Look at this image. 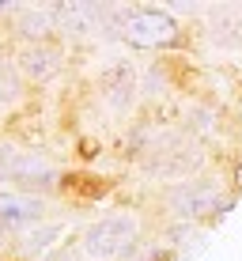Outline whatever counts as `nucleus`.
<instances>
[{"label":"nucleus","instance_id":"obj_7","mask_svg":"<svg viewBox=\"0 0 242 261\" xmlns=\"http://www.w3.org/2000/svg\"><path fill=\"white\" fill-rule=\"evenodd\" d=\"M212 42L223 49H238L242 46V8H216L208 19Z\"/></svg>","mask_w":242,"mask_h":261},{"label":"nucleus","instance_id":"obj_11","mask_svg":"<svg viewBox=\"0 0 242 261\" xmlns=\"http://www.w3.org/2000/svg\"><path fill=\"white\" fill-rule=\"evenodd\" d=\"M19 98V76L8 61H0V102H15Z\"/></svg>","mask_w":242,"mask_h":261},{"label":"nucleus","instance_id":"obj_8","mask_svg":"<svg viewBox=\"0 0 242 261\" xmlns=\"http://www.w3.org/2000/svg\"><path fill=\"white\" fill-rule=\"evenodd\" d=\"M19 68H23V76H31V80H49V76H57V68H61V53L49 49V46H31V49L19 53Z\"/></svg>","mask_w":242,"mask_h":261},{"label":"nucleus","instance_id":"obj_13","mask_svg":"<svg viewBox=\"0 0 242 261\" xmlns=\"http://www.w3.org/2000/svg\"><path fill=\"white\" fill-rule=\"evenodd\" d=\"M49 261H84V254H79V250H72V246H65V250H57Z\"/></svg>","mask_w":242,"mask_h":261},{"label":"nucleus","instance_id":"obj_5","mask_svg":"<svg viewBox=\"0 0 242 261\" xmlns=\"http://www.w3.org/2000/svg\"><path fill=\"white\" fill-rule=\"evenodd\" d=\"M42 201L31 193H4L0 197V227L4 231H19V227H31V223L42 220Z\"/></svg>","mask_w":242,"mask_h":261},{"label":"nucleus","instance_id":"obj_2","mask_svg":"<svg viewBox=\"0 0 242 261\" xmlns=\"http://www.w3.org/2000/svg\"><path fill=\"white\" fill-rule=\"evenodd\" d=\"M0 174L8 182H15L26 193H38V190H53L57 186V167L49 159H42L38 151H19V148H0Z\"/></svg>","mask_w":242,"mask_h":261},{"label":"nucleus","instance_id":"obj_14","mask_svg":"<svg viewBox=\"0 0 242 261\" xmlns=\"http://www.w3.org/2000/svg\"><path fill=\"white\" fill-rule=\"evenodd\" d=\"M0 242H4V227H0Z\"/></svg>","mask_w":242,"mask_h":261},{"label":"nucleus","instance_id":"obj_12","mask_svg":"<svg viewBox=\"0 0 242 261\" xmlns=\"http://www.w3.org/2000/svg\"><path fill=\"white\" fill-rule=\"evenodd\" d=\"M61 231L57 227H42V231H34L31 239H26V254H38V250H46V242L49 239H57Z\"/></svg>","mask_w":242,"mask_h":261},{"label":"nucleus","instance_id":"obj_9","mask_svg":"<svg viewBox=\"0 0 242 261\" xmlns=\"http://www.w3.org/2000/svg\"><path fill=\"white\" fill-rule=\"evenodd\" d=\"M132 76H129V68H114L110 72V80H106V98H110V106L114 110H125V106L132 102Z\"/></svg>","mask_w":242,"mask_h":261},{"label":"nucleus","instance_id":"obj_4","mask_svg":"<svg viewBox=\"0 0 242 261\" xmlns=\"http://www.w3.org/2000/svg\"><path fill=\"white\" fill-rule=\"evenodd\" d=\"M167 204H170V212L182 216V220H201V216L220 208V190L212 182H182V186L170 190Z\"/></svg>","mask_w":242,"mask_h":261},{"label":"nucleus","instance_id":"obj_10","mask_svg":"<svg viewBox=\"0 0 242 261\" xmlns=\"http://www.w3.org/2000/svg\"><path fill=\"white\" fill-rule=\"evenodd\" d=\"M53 12H23V19H19V31L26 34V38H42V34H49L53 31Z\"/></svg>","mask_w":242,"mask_h":261},{"label":"nucleus","instance_id":"obj_1","mask_svg":"<svg viewBox=\"0 0 242 261\" xmlns=\"http://www.w3.org/2000/svg\"><path fill=\"white\" fill-rule=\"evenodd\" d=\"M132 242H137V216L114 212V216H106V220H98V223L87 227V235H84V257H91V261H114V257H121Z\"/></svg>","mask_w":242,"mask_h":261},{"label":"nucleus","instance_id":"obj_6","mask_svg":"<svg viewBox=\"0 0 242 261\" xmlns=\"http://www.w3.org/2000/svg\"><path fill=\"white\" fill-rule=\"evenodd\" d=\"M53 23H57L61 31H68V34H87L98 23V8L84 4V0H65V4L53 8Z\"/></svg>","mask_w":242,"mask_h":261},{"label":"nucleus","instance_id":"obj_3","mask_svg":"<svg viewBox=\"0 0 242 261\" xmlns=\"http://www.w3.org/2000/svg\"><path fill=\"white\" fill-rule=\"evenodd\" d=\"M121 34H125V42H132V46H140V49H163V46H174L178 42V23L170 19L167 12L140 8V12L125 15Z\"/></svg>","mask_w":242,"mask_h":261}]
</instances>
